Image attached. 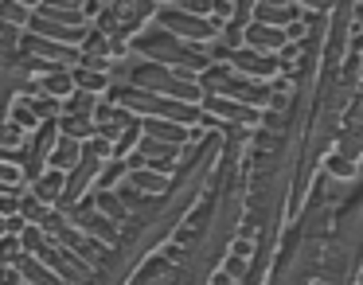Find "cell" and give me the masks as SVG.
<instances>
[{
	"label": "cell",
	"mask_w": 363,
	"mask_h": 285,
	"mask_svg": "<svg viewBox=\"0 0 363 285\" xmlns=\"http://www.w3.org/2000/svg\"><path fill=\"white\" fill-rule=\"evenodd\" d=\"M16 4H24V9H32V4H40V0H16Z\"/></svg>",
	"instance_id": "ffe728a7"
},
{
	"label": "cell",
	"mask_w": 363,
	"mask_h": 285,
	"mask_svg": "<svg viewBox=\"0 0 363 285\" xmlns=\"http://www.w3.org/2000/svg\"><path fill=\"white\" fill-rule=\"evenodd\" d=\"M35 121H40V113L32 110V102H28V98H20L16 102V125H24V129H32Z\"/></svg>",
	"instance_id": "8fae6325"
},
{
	"label": "cell",
	"mask_w": 363,
	"mask_h": 285,
	"mask_svg": "<svg viewBox=\"0 0 363 285\" xmlns=\"http://www.w3.org/2000/svg\"><path fill=\"white\" fill-rule=\"evenodd\" d=\"M24 51L28 55H35V59H51V63H71V59H79L67 43H59V40H24Z\"/></svg>",
	"instance_id": "6da1fadb"
},
{
	"label": "cell",
	"mask_w": 363,
	"mask_h": 285,
	"mask_svg": "<svg viewBox=\"0 0 363 285\" xmlns=\"http://www.w3.org/2000/svg\"><path fill=\"white\" fill-rule=\"evenodd\" d=\"M71 79H74V86H82L86 94H94V90H102V86H106V79H102V74H94L90 67H86V71H74Z\"/></svg>",
	"instance_id": "30bf717a"
},
{
	"label": "cell",
	"mask_w": 363,
	"mask_h": 285,
	"mask_svg": "<svg viewBox=\"0 0 363 285\" xmlns=\"http://www.w3.org/2000/svg\"><path fill=\"white\" fill-rule=\"evenodd\" d=\"M149 133L152 137H168V141H176V137H180L172 125H160V121H149Z\"/></svg>",
	"instance_id": "2e32d148"
},
{
	"label": "cell",
	"mask_w": 363,
	"mask_h": 285,
	"mask_svg": "<svg viewBox=\"0 0 363 285\" xmlns=\"http://www.w3.org/2000/svg\"><path fill=\"white\" fill-rule=\"evenodd\" d=\"M133 180L141 184V188H160V180H157V176H152V172H137Z\"/></svg>",
	"instance_id": "ac0fdd59"
},
{
	"label": "cell",
	"mask_w": 363,
	"mask_h": 285,
	"mask_svg": "<svg viewBox=\"0 0 363 285\" xmlns=\"http://www.w3.org/2000/svg\"><path fill=\"white\" fill-rule=\"evenodd\" d=\"M98 207H102V215H110V219H118V215H121L118 199H113V196H106V191L98 196Z\"/></svg>",
	"instance_id": "4fadbf2b"
},
{
	"label": "cell",
	"mask_w": 363,
	"mask_h": 285,
	"mask_svg": "<svg viewBox=\"0 0 363 285\" xmlns=\"http://www.w3.org/2000/svg\"><path fill=\"white\" fill-rule=\"evenodd\" d=\"M74 164H79V141L67 137V141H59L55 149H51V168L63 172V168H74Z\"/></svg>",
	"instance_id": "277c9868"
},
{
	"label": "cell",
	"mask_w": 363,
	"mask_h": 285,
	"mask_svg": "<svg viewBox=\"0 0 363 285\" xmlns=\"http://www.w3.org/2000/svg\"><path fill=\"white\" fill-rule=\"evenodd\" d=\"M0 24L20 28V24H32V16H28V9L16 4V0H0Z\"/></svg>",
	"instance_id": "8992f818"
},
{
	"label": "cell",
	"mask_w": 363,
	"mask_h": 285,
	"mask_svg": "<svg viewBox=\"0 0 363 285\" xmlns=\"http://www.w3.org/2000/svg\"><path fill=\"white\" fill-rule=\"evenodd\" d=\"M74 219H79L82 227H90L94 235H102V238H113V227L102 219V215H90V211H82V207H79V211H74Z\"/></svg>",
	"instance_id": "ba28073f"
},
{
	"label": "cell",
	"mask_w": 363,
	"mask_h": 285,
	"mask_svg": "<svg viewBox=\"0 0 363 285\" xmlns=\"http://www.w3.org/2000/svg\"><path fill=\"white\" fill-rule=\"evenodd\" d=\"M48 9H63V12H82V0H43Z\"/></svg>",
	"instance_id": "9a60e30c"
},
{
	"label": "cell",
	"mask_w": 363,
	"mask_h": 285,
	"mask_svg": "<svg viewBox=\"0 0 363 285\" xmlns=\"http://www.w3.org/2000/svg\"><path fill=\"white\" fill-rule=\"evenodd\" d=\"M0 180L9 184V188H16V180H20V172H16V168H9V164H0Z\"/></svg>",
	"instance_id": "e0dca14e"
},
{
	"label": "cell",
	"mask_w": 363,
	"mask_h": 285,
	"mask_svg": "<svg viewBox=\"0 0 363 285\" xmlns=\"http://www.w3.org/2000/svg\"><path fill=\"white\" fill-rule=\"evenodd\" d=\"M20 207H24V215H28V219H43V199H35V196H28L24 199V203H20Z\"/></svg>",
	"instance_id": "7c38bea8"
},
{
	"label": "cell",
	"mask_w": 363,
	"mask_h": 285,
	"mask_svg": "<svg viewBox=\"0 0 363 285\" xmlns=\"http://www.w3.org/2000/svg\"><path fill=\"white\" fill-rule=\"evenodd\" d=\"M160 20H164L168 28H176V32H191V35H199V32H207L199 20H188V16H176V12H160Z\"/></svg>",
	"instance_id": "9c48e42d"
},
{
	"label": "cell",
	"mask_w": 363,
	"mask_h": 285,
	"mask_svg": "<svg viewBox=\"0 0 363 285\" xmlns=\"http://www.w3.org/2000/svg\"><path fill=\"white\" fill-rule=\"evenodd\" d=\"M20 269H24V277L32 285H59V277H51L48 269L40 266V258H20Z\"/></svg>",
	"instance_id": "52a82bcc"
},
{
	"label": "cell",
	"mask_w": 363,
	"mask_h": 285,
	"mask_svg": "<svg viewBox=\"0 0 363 285\" xmlns=\"http://www.w3.org/2000/svg\"><path fill=\"white\" fill-rule=\"evenodd\" d=\"M20 250H24V246H20L16 238H4V242H0V262H4V258H20Z\"/></svg>",
	"instance_id": "5bb4252c"
},
{
	"label": "cell",
	"mask_w": 363,
	"mask_h": 285,
	"mask_svg": "<svg viewBox=\"0 0 363 285\" xmlns=\"http://www.w3.org/2000/svg\"><path fill=\"white\" fill-rule=\"evenodd\" d=\"M32 28L35 32H48V35H55V40H82V32H86V28L82 24H55V20H35L32 16Z\"/></svg>",
	"instance_id": "7a4b0ae2"
},
{
	"label": "cell",
	"mask_w": 363,
	"mask_h": 285,
	"mask_svg": "<svg viewBox=\"0 0 363 285\" xmlns=\"http://www.w3.org/2000/svg\"><path fill=\"white\" fill-rule=\"evenodd\" d=\"M35 86H40L48 98H67V94L74 90V79H71L67 71H51L48 79H43V82H35Z\"/></svg>",
	"instance_id": "3957f363"
},
{
	"label": "cell",
	"mask_w": 363,
	"mask_h": 285,
	"mask_svg": "<svg viewBox=\"0 0 363 285\" xmlns=\"http://www.w3.org/2000/svg\"><path fill=\"white\" fill-rule=\"evenodd\" d=\"M82 106H90V98H86V94H79V98H71V102H67V110H71V113H74V110H82Z\"/></svg>",
	"instance_id": "d6986e66"
},
{
	"label": "cell",
	"mask_w": 363,
	"mask_h": 285,
	"mask_svg": "<svg viewBox=\"0 0 363 285\" xmlns=\"http://www.w3.org/2000/svg\"><path fill=\"white\" fill-rule=\"evenodd\" d=\"M63 180H67V176L51 168V172L43 176L40 184H35V199H43V203H51V199H59V191H63Z\"/></svg>",
	"instance_id": "5b68a950"
}]
</instances>
